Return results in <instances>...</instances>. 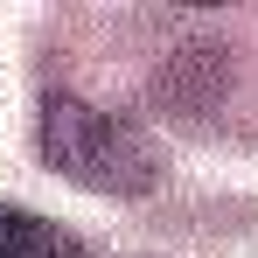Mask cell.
I'll return each instance as SVG.
<instances>
[{
  "label": "cell",
  "mask_w": 258,
  "mask_h": 258,
  "mask_svg": "<svg viewBox=\"0 0 258 258\" xmlns=\"http://www.w3.org/2000/svg\"><path fill=\"white\" fill-rule=\"evenodd\" d=\"M42 161L98 196H154L168 174V154L154 147V133L91 105V98H49L42 105Z\"/></svg>",
  "instance_id": "cell-1"
},
{
  "label": "cell",
  "mask_w": 258,
  "mask_h": 258,
  "mask_svg": "<svg viewBox=\"0 0 258 258\" xmlns=\"http://www.w3.org/2000/svg\"><path fill=\"white\" fill-rule=\"evenodd\" d=\"M0 258H77V244H70L49 216L0 203Z\"/></svg>",
  "instance_id": "cell-2"
}]
</instances>
